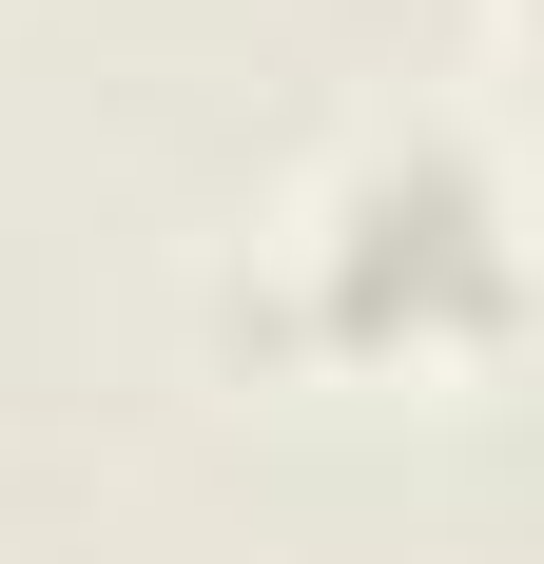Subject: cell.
<instances>
[{
	"mask_svg": "<svg viewBox=\"0 0 544 564\" xmlns=\"http://www.w3.org/2000/svg\"><path fill=\"white\" fill-rule=\"evenodd\" d=\"M312 332L330 350H487L505 332V215L487 175L447 156V137H409L389 175H350L312 234Z\"/></svg>",
	"mask_w": 544,
	"mask_h": 564,
	"instance_id": "1",
	"label": "cell"
}]
</instances>
